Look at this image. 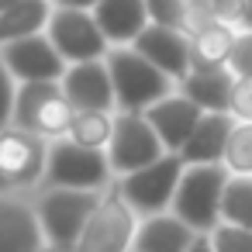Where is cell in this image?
Wrapping results in <instances>:
<instances>
[{
    "label": "cell",
    "mask_w": 252,
    "mask_h": 252,
    "mask_svg": "<svg viewBox=\"0 0 252 252\" xmlns=\"http://www.w3.org/2000/svg\"><path fill=\"white\" fill-rule=\"evenodd\" d=\"M0 193H14V190L7 187V180H4V173H0Z\"/></svg>",
    "instance_id": "cell-33"
},
{
    "label": "cell",
    "mask_w": 252,
    "mask_h": 252,
    "mask_svg": "<svg viewBox=\"0 0 252 252\" xmlns=\"http://www.w3.org/2000/svg\"><path fill=\"white\" fill-rule=\"evenodd\" d=\"M45 245L35 204L21 200V193H0V252H42Z\"/></svg>",
    "instance_id": "cell-14"
},
{
    "label": "cell",
    "mask_w": 252,
    "mask_h": 252,
    "mask_svg": "<svg viewBox=\"0 0 252 252\" xmlns=\"http://www.w3.org/2000/svg\"><path fill=\"white\" fill-rule=\"evenodd\" d=\"M200 114H204V111H200L183 90L166 94L162 100H156V104L145 111V118L152 121V128L159 131V138H162V145H166L169 152H180V149L187 145V138H190V131L197 128Z\"/></svg>",
    "instance_id": "cell-15"
},
{
    "label": "cell",
    "mask_w": 252,
    "mask_h": 252,
    "mask_svg": "<svg viewBox=\"0 0 252 252\" xmlns=\"http://www.w3.org/2000/svg\"><path fill=\"white\" fill-rule=\"evenodd\" d=\"M211 242H214L218 252H252V231L238 228V224H228V221H221L211 231Z\"/></svg>",
    "instance_id": "cell-26"
},
{
    "label": "cell",
    "mask_w": 252,
    "mask_h": 252,
    "mask_svg": "<svg viewBox=\"0 0 252 252\" xmlns=\"http://www.w3.org/2000/svg\"><path fill=\"white\" fill-rule=\"evenodd\" d=\"M63 90L73 100L76 111H118L114 100V83L107 59H90V63H69L63 73Z\"/></svg>",
    "instance_id": "cell-12"
},
{
    "label": "cell",
    "mask_w": 252,
    "mask_h": 252,
    "mask_svg": "<svg viewBox=\"0 0 252 252\" xmlns=\"http://www.w3.org/2000/svg\"><path fill=\"white\" fill-rule=\"evenodd\" d=\"M56 11V0H21V4L0 11V45L42 35L49 28V18Z\"/></svg>",
    "instance_id": "cell-21"
},
{
    "label": "cell",
    "mask_w": 252,
    "mask_h": 252,
    "mask_svg": "<svg viewBox=\"0 0 252 252\" xmlns=\"http://www.w3.org/2000/svg\"><path fill=\"white\" fill-rule=\"evenodd\" d=\"M138 221H142V214L128 204V197L121 193V187L114 180L100 193V200L76 242V252H131Z\"/></svg>",
    "instance_id": "cell-4"
},
{
    "label": "cell",
    "mask_w": 252,
    "mask_h": 252,
    "mask_svg": "<svg viewBox=\"0 0 252 252\" xmlns=\"http://www.w3.org/2000/svg\"><path fill=\"white\" fill-rule=\"evenodd\" d=\"M114 118L118 111H76L69 125V138L90 149H107L114 135Z\"/></svg>",
    "instance_id": "cell-23"
},
{
    "label": "cell",
    "mask_w": 252,
    "mask_h": 252,
    "mask_svg": "<svg viewBox=\"0 0 252 252\" xmlns=\"http://www.w3.org/2000/svg\"><path fill=\"white\" fill-rule=\"evenodd\" d=\"M238 28H252V0L238 4Z\"/></svg>",
    "instance_id": "cell-31"
},
{
    "label": "cell",
    "mask_w": 252,
    "mask_h": 252,
    "mask_svg": "<svg viewBox=\"0 0 252 252\" xmlns=\"http://www.w3.org/2000/svg\"><path fill=\"white\" fill-rule=\"evenodd\" d=\"M145 4H149V21L152 25H166V28H180V32L193 28L190 0H145Z\"/></svg>",
    "instance_id": "cell-25"
},
{
    "label": "cell",
    "mask_w": 252,
    "mask_h": 252,
    "mask_svg": "<svg viewBox=\"0 0 252 252\" xmlns=\"http://www.w3.org/2000/svg\"><path fill=\"white\" fill-rule=\"evenodd\" d=\"M228 111L235 114V121H252V76H235Z\"/></svg>",
    "instance_id": "cell-28"
},
{
    "label": "cell",
    "mask_w": 252,
    "mask_h": 252,
    "mask_svg": "<svg viewBox=\"0 0 252 252\" xmlns=\"http://www.w3.org/2000/svg\"><path fill=\"white\" fill-rule=\"evenodd\" d=\"M231 87H235V73L228 66H221V69H190L176 83V90H183L200 111H228Z\"/></svg>",
    "instance_id": "cell-20"
},
{
    "label": "cell",
    "mask_w": 252,
    "mask_h": 252,
    "mask_svg": "<svg viewBox=\"0 0 252 252\" xmlns=\"http://www.w3.org/2000/svg\"><path fill=\"white\" fill-rule=\"evenodd\" d=\"M18 80H14V73L7 69V63H4V56H0V128H7V125H14V100H18Z\"/></svg>",
    "instance_id": "cell-27"
},
{
    "label": "cell",
    "mask_w": 252,
    "mask_h": 252,
    "mask_svg": "<svg viewBox=\"0 0 252 252\" xmlns=\"http://www.w3.org/2000/svg\"><path fill=\"white\" fill-rule=\"evenodd\" d=\"M73 100L66 97L59 80H38V83H21L18 100H14V125L56 142L69 135L73 125Z\"/></svg>",
    "instance_id": "cell-6"
},
{
    "label": "cell",
    "mask_w": 252,
    "mask_h": 252,
    "mask_svg": "<svg viewBox=\"0 0 252 252\" xmlns=\"http://www.w3.org/2000/svg\"><path fill=\"white\" fill-rule=\"evenodd\" d=\"M114 169L107 159V149H90L66 138H56L49 145V169L42 187H73V190H107L114 183Z\"/></svg>",
    "instance_id": "cell-5"
},
{
    "label": "cell",
    "mask_w": 252,
    "mask_h": 252,
    "mask_svg": "<svg viewBox=\"0 0 252 252\" xmlns=\"http://www.w3.org/2000/svg\"><path fill=\"white\" fill-rule=\"evenodd\" d=\"M221 221L252 231V173H231L221 197Z\"/></svg>",
    "instance_id": "cell-22"
},
{
    "label": "cell",
    "mask_w": 252,
    "mask_h": 252,
    "mask_svg": "<svg viewBox=\"0 0 252 252\" xmlns=\"http://www.w3.org/2000/svg\"><path fill=\"white\" fill-rule=\"evenodd\" d=\"M42 252H56V249H52V245H45V249H42Z\"/></svg>",
    "instance_id": "cell-35"
},
{
    "label": "cell",
    "mask_w": 252,
    "mask_h": 252,
    "mask_svg": "<svg viewBox=\"0 0 252 252\" xmlns=\"http://www.w3.org/2000/svg\"><path fill=\"white\" fill-rule=\"evenodd\" d=\"M238 25L221 21V18H200L190 28V52H193V69H221L228 66L235 42H238Z\"/></svg>",
    "instance_id": "cell-16"
},
{
    "label": "cell",
    "mask_w": 252,
    "mask_h": 252,
    "mask_svg": "<svg viewBox=\"0 0 252 252\" xmlns=\"http://www.w3.org/2000/svg\"><path fill=\"white\" fill-rule=\"evenodd\" d=\"M193 238H197V231L180 214L162 211V214H149L138 221L131 252H187Z\"/></svg>",
    "instance_id": "cell-19"
},
{
    "label": "cell",
    "mask_w": 252,
    "mask_h": 252,
    "mask_svg": "<svg viewBox=\"0 0 252 252\" xmlns=\"http://www.w3.org/2000/svg\"><path fill=\"white\" fill-rule=\"evenodd\" d=\"M7 69L14 73L18 83H38V80H63V73L69 69V63L59 56V49L52 45V38L42 35H28L18 42L0 45Z\"/></svg>",
    "instance_id": "cell-11"
},
{
    "label": "cell",
    "mask_w": 252,
    "mask_h": 252,
    "mask_svg": "<svg viewBox=\"0 0 252 252\" xmlns=\"http://www.w3.org/2000/svg\"><path fill=\"white\" fill-rule=\"evenodd\" d=\"M235 128V114L231 111H204L197 128L190 131L187 145L180 149L183 162L187 166H197V162H224V145H228V135Z\"/></svg>",
    "instance_id": "cell-17"
},
{
    "label": "cell",
    "mask_w": 252,
    "mask_h": 252,
    "mask_svg": "<svg viewBox=\"0 0 252 252\" xmlns=\"http://www.w3.org/2000/svg\"><path fill=\"white\" fill-rule=\"evenodd\" d=\"M107 69L114 83L118 111H149L156 100L176 90V80L152 66L135 45H114L107 52Z\"/></svg>",
    "instance_id": "cell-1"
},
{
    "label": "cell",
    "mask_w": 252,
    "mask_h": 252,
    "mask_svg": "<svg viewBox=\"0 0 252 252\" xmlns=\"http://www.w3.org/2000/svg\"><path fill=\"white\" fill-rule=\"evenodd\" d=\"M45 35L52 38V45L59 49V56L66 63L107 59V52H111V42H107V35L97 25L90 7H59L56 4Z\"/></svg>",
    "instance_id": "cell-10"
},
{
    "label": "cell",
    "mask_w": 252,
    "mask_h": 252,
    "mask_svg": "<svg viewBox=\"0 0 252 252\" xmlns=\"http://www.w3.org/2000/svg\"><path fill=\"white\" fill-rule=\"evenodd\" d=\"M187 252H218L214 249V242H211V231H197V238L190 242V249Z\"/></svg>",
    "instance_id": "cell-30"
},
{
    "label": "cell",
    "mask_w": 252,
    "mask_h": 252,
    "mask_svg": "<svg viewBox=\"0 0 252 252\" xmlns=\"http://www.w3.org/2000/svg\"><path fill=\"white\" fill-rule=\"evenodd\" d=\"M228 173H252V121H235L224 145Z\"/></svg>",
    "instance_id": "cell-24"
},
{
    "label": "cell",
    "mask_w": 252,
    "mask_h": 252,
    "mask_svg": "<svg viewBox=\"0 0 252 252\" xmlns=\"http://www.w3.org/2000/svg\"><path fill=\"white\" fill-rule=\"evenodd\" d=\"M135 49L152 63L159 66L166 76H173L176 83L193 69V52H190V32H180V28H166V25H149L138 38H135Z\"/></svg>",
    "instance_id": "cell-13"
},
{
    "label": "cell",
    "mask_w": 252,
    "mask_h": 252,
    "mask_svg": "<svg viewBox=\"0 0 252 252\" xmlns=\"http://www.w3.org/2000/svg\"><path fill=\"white\" fill-rule=\"evenodd\" d=\"M104 190H73V187H42L35 214L42 221L45 242L56 252H76V242L97 207Z\"/></svg>",
    "instance_id": "cell-2"
},
{
    "label": "cell",
    "mask_w": 252,
    "mask_h": 252,
    "mask_svg": "<svg viewBox=\"0 0 252 252\" xmlns=\"http://www.w3.org/2000/svg\"><path fill=\"white\" fill-rule=\"evenodd\" d=\"M49 138L21 128V125H7L0 128V173H4L7 187L14 193L42 187L45 183V169H49Z\"/></svg>",
    "instance_id": "cell-8"
},
{
    "label": "cell",
    "mask_w": 252,
    "mask_h": 252,
    "mask_svg": "<svg viewBox=\"0 0 252 252\" xmlns=\"http://www.w3.org/2000/svg\"><path fill=\"white\" fill-rule=\"evenodd\" d=\"M94 18L104 28L111 49L114 45H135V38L152 25L145 0H100L94 7Z\"/></svg>",
    "instance_id": "cell-18"
},
{
    "label": "cell",
    "mask_w": 252,
    "mask_h": 252,
    "mask_svg": "<svg viewBox=\"0 0 252 252\" xmlns=\"http://www.w3.org/2000/svg\"><path fill=\"white\" fill-rule=\"evenodd\" d=\"M56 4H59V7H90V11H94L100 0H56Z\"/></svg>",
    "instance_id": "cell-32"
},
{
    "label": "cell",
    "mask_w": 252,
    "mask_h": 252,
    "mask_svg": "<svg viewBox=\"0 0 252 252\" xmlns=\"http://www.w3.org/2000/svg\"><path fill=\"white\" fill-rule=\"evenodd\" d=\"M14 4H21V0H0V11H7V7H14Z\"/></svg>",
    "instance_id": "cell-34"
},
{
    "label": "cell",
    "mask_w": 252,
    "mask_h": 252,
    "mask_svg": "<svg viewBox=\"0 0 252 252\" xmlns=\"http://www.w3.org/2000/svg\"><path fill=\"white\" fill-rule=\"evenodd\" d=\"M187 162L180 152H166L162 159L128 173V176H118V187L121 193L128 197V204L149 218V214H162L173 207V197H176V187H180V176H183Z\"/></svg>",
    "instance_id": "cell-7"
},
{
    "label": "cell",
    "mask_w": 252,
    "mask_h": 252,
    "mask_svg": "<svg viewBox=\"0 0 252 252\" xmlns=\"http://www.w3.org/2000/svg\"><path fill=\"white\" fill-rule=\"evenodd\" d=\"M228 166L224 162H197L187 166L173 197V214H180L193 231H214L221 224V197L228 183Z\"/></svg>",
    "instance_id": "cell-3"
},
{
    "label": "cell",
    "mask_w": 252,
    "mask_h": 252,
    "mask_svg": "<svg viewBox=\"0 0 252 252\" xmlns=\"http://www.w3.org/2000/svg\"><path fill=\"white\" fill-rule=\"evenodd\" d=\"M228 69L235 76H252V28L238 32V42H235V52L228 59Z\"/></svg>",
    "instance_id": "cell-29"
},
{
    "label": "cell",
    "mask_w": 252,
    "mask_h": 252,
    "mask_svg": "<svg viewBox=\"0 0 252 252\" xmlns=\"http://www.w3.org/2000/svg\"><path fill=\"white\" fill-rule=\"evenodd\" d=\"M169 149L162 145L159 131L152 128V121L145 118V111H118L114 118V135L107 145V159L114 176H128L156 159H162Z\"/></svg>",
    "instance_id": "cell-9"
}]
</instances>
